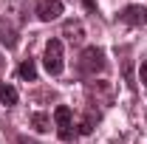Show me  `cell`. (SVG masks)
<instances>
[{
    "label": "cell",
    "instance_id": "8fae6325",
    "mask_svg": "<svg viewBox=\"0 0 147 144\" xmlns=\"http://www.w3.org/2000/svg\"><path fill=\"white\" fill-rule=\"evenodd\" d=\"M17 76H20V79H26V82H34V79H37V65H34V59H23V62H20V68H17Z\"/></svg>",
    "mask_w": 147,
    "mask_h": 144
},
{
    "label": "cell",
    "instance_id": "9c48e42d",
    "mask_svg": "<svg viewBox=\"0 0 147 144\" xmlns=\"http://www.w3.org/2000/svg\"><path fill=\"white\" fill-rule=\"evenodd\" d=\"M96 122H99V113L96 110H88L85 116H82V122H79V130L76 133H82V136H88V133H93V127H96Z\"/></svg>",
    "mask_w": 147,
    "mask_h": 144
},
{
    "label": "cell",
    "instance_id": "4fadbf2b",
    "mask_svg": "<svg viewBox=\"0 0 147 144\" xmlns=\"http://www.w3.org/2000/svg\"><path fill=\"white\" fill-rule=\"evenodd\" d=\"M17 144H37L34 139H26V136H17Z\"/></svg>",
    "mask_w": 147,
    "mask_h": 144
},
{
    "label": "cell",
    "instance_id": "7a4b0ae2",
    "mask_svg": "<svg viewBox=\"0 0 147 144\" xmlns=\"http://www.w3.org/2000/svg\"><path fill=\"white\" fill-rule=\"evenodd\" d=\"M85 96H88V105H91V108H96V105H99V108H110L116 90H113L110 82L99 79V82H88V85H85Z\"/></svg>",
    "mask_w": 147,
    "mask_h": 144
},
{
    "label": "cell",
    "instance_id": "5bb4252c",
    "mask_svg": "<svg viewBox=\"0 0 147 144\" xmlns=\"http://www.w3.org/2000/svg\"><path fill=\"white\" fill-rule=\"evenodd\" d=\"M142 82H144V85H147V59H144V62H142Z\"/></svg>",
    "mask_w": 147,
    "mask_h": 144
},
{
    "label": "cell",
    "instance_id": "9a60e30c",
    "mask_svg": "<svg viewBox=\"0 0 147 144\" xmlns=\"http://www.w3.org/2000/svg\"><path fill=\"white\" fill-rule=\"evenodd\" d=\"M0 68H3V57H0Z\"/></svg>",
    "mask_w": 147,
    "mask_h": 144
},
{
    "label": "cell",
    "instance_id": "3957f363",
    "mask_svg": "<svg viewBox=\"0 0 147 144\" xmlns=\"http://www.w3.org/2000/svg\"><path fill=\"white\" fill-rule=\"evenodd\" d=\"M42 65L51 76H59L65 68V59H62V42L59 40H48L45 42V51H42Z\"/></svg>",
    "mask_w": 147,
    "mask_h": 144
},
{
    "label": "cell",
    "instance_id": "7c38bea8",
    "mask_svg": "<svg viewBox=\"0 0 147 144\" xmlns=\"http://www.w3.org/2000/svg\"><path fill=\"white\" fill-rule=\"evenodd\" d=\"M31 127H34L37 133H48V130H51V119H48L45 113H34V116H31Z\"/></svg>",
    "mask_w": 147,
    "mask_h": 144
},
{
    "label": "cell",
    "instance_id": "30bf717a",
    "mask_svg": "<svg viewBox=\"0 0 147 144\" xmlns=\"http://www.w3.org/2000/svg\"><path fill=\"white\" fill-rule=\"evenodd\" d=\"M17 90L11 88V85H9V82H0V102H3V105H6V108H14V105H17Z\"/></svg>",
    "mask_w": 147,
    "mask_h": 144
},
{
    "label": "cell",
    "instance_id": "5b68a950",
    "mask_svg": "<svg viewBox=\"0 0 147 144\" xmlns=\"http://www.w3.org/2000/svg\"><path fill=\"white\" fill-rule=\"evenodd\" d=\"M34 14H37L40 20H42V23L59 20V14H62V0H37Z\"/></svg>",
    "mask_w": 147,
    "mask_h": 144
},
{
    "label": "cell",
    "instance_id": "6da1fadb",
    "mask_svg": "<svg viewBox=\"0 0 147 144\" xmlns=\"http://www.w3.org/2000/svg\"><path fill=\"white\" fill-rule=\"evenodd\" d=\"M108 68V59H105V51L102 48H96V45H88L82 54H79V59H76V71H79V76H96V73H102Z\"/></svg>",
    "mask_w": 147,
    "mask_h": 144
},
{
    "label": "cell",
    "instance_id": "277c9868",
    "mask_svg": "<svg viewBox=\"0 0 147 144\" xmlns=\"http://www.w3.org/2000/svg\"><path fill=\"white\" fill-rule=\"evenodd\" d=\"M54 122H57V127H59V141H62V144H71L74 139H76V130H74V113H71V108L59 105V108L54 110Z\"/></svg>",
    "mask_w": 147,
    "mask_h": 144
},
{
    "label": "cell",
    "instance_id": "52a82bcc",
    "mask_svg": "<svg viewBox=\"0 0 147 144\" xmlns=\"http://www.w3.org/2000/svg\"><path fill=\"white\" fill-rule=\"evenodd\" d=\"M62 37H65L71 45H76V42L85 40V26H82L79 20H65V23H62Z\"/></svg>",
    "mask_w": 147,
    "mask_h": 144
},
{
    "label": "cell",
    "instance_id": "8992f818",
    "mask_svg": "<svg viewBox=\"0 0 147 144\" xmlns=\"http://www.w3.org/2000/svg\"><path fill=\"white\" fill-rule=\"evenodd\" d=\"M119 20L127 23V26H147V6H125L119 11Z\"/></svg>",
    "mask_w": 147,
    "mask_h": 144
},
{
    "label": "cell",
    "instance_id": "ba28073f",
    "mask_svg": "<svg viewBox=\"0 0 147 144\" xmlns=\"http://www.w3.org/2000/svg\"><path fill=\"white\" fill-rule=\"evenodd\" d=\"M0 42L11 51V48H17V28H14V23L9 17H0Z\"/></svg>",
    "mask_w": 147,
    "mask_h": 144
}]
</instances>
